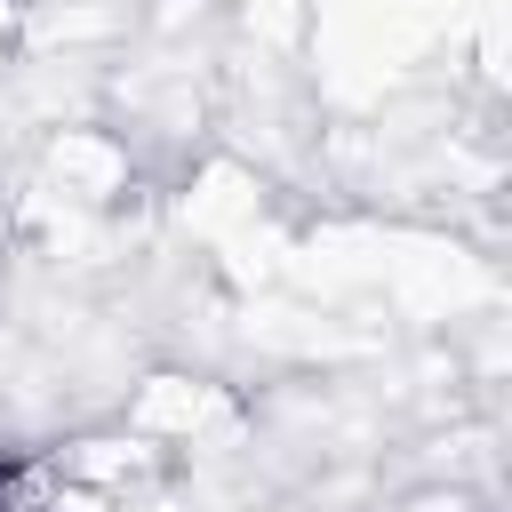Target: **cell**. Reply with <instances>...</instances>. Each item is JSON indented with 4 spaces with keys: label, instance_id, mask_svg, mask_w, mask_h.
<instances>
[{
    "label": "cell",
    "instance_id": "obj_1",
    "mask_svg": "<svg viewBox=\"0 0 512 512\" xmlns=\"http://www.w3.org/2000/svg\"><path fill=\"white\" fill-rule=\"evenodd\" d=\"M40 456L32 448H0V512H40Z\"/></svg>",
    "mask_w": 512,
    "mask_h": 512
}]
</instances>
